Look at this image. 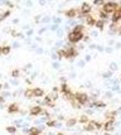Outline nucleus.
<instances>
[{"instance_id":"obj_1","label":"nucleus","mask_w":121,"mask_h":135,"mask_svg":"<svg viewBox=\"0 0 121 135\" xmlns=\"http://www.w3.org/2000/svg\"><path fill=\"white\" fill-rule=\"evenodd\" d=\"M83 33H74V32H69L68 33V36H67V39H68V42L69 43H72V44H76V43H78V42H81L82 39H83Z\"/></svg>"},{"instance_id":"obj_2","label":"nucleus","mask_w":121,"mask_h":135,"mask_svg":"<svg viewBox=\"0 0 121 135\" xmlns=\"http://www.w3.org/2000/svg\"><path fill=\"white\" fill-rule=\"evenodd\" d=\"M78 52L74 47H64L63 48V58H68V59H73L74 57H77Z\"/></svg>"},{"instance_id":"obj_3","label":"nucleus","mask_w":121,"mask_h":135,"mask_svg":"<svg viewBox=\"0 0 121 135\" xmlns=\"http://www.w3.org/2000/svg\"><path fill=\"white\" fill-rule=\"evenodd\" d=\"M74 100L82 106V105H88L90 97H88V95L85 93V92H76V93H74Z\"/></svg>"},{"instance_id":"obj_4","label":"nucleus","mask_w":121,"mask_h":135,"mask_svg":"<svg viewBox=\"0 0 121 135\" xmlns=\"http://www.w3.org/2000/svg\"><path fill=\"white\" fill-rule=\"evenodd\" d=\"M116 7H117V4H116V3L107 2V3H105V4H103V7H102V10H103L106 14H113V12H115Z\"/></svg>"},{"instance_id":"obj_5","label":"nucleus","mask_w":121,"mask_h":135,"mask_svg":"<svg viewBox=\"0 0 121 135\" xmlns=\"http://www.w3.org/2000/svg\"><path fill=\"white\" fill-rule=\"evenodd\" d=\"M101 127H102V124H101V122L90 120V122L86 124L85 130H86V131H93V130H98V129H101Z\"/></svg>"},{"instance_id":"obj_6","label":"nucleus","mask_w":121,"mask_h":135,"mask_svg":"<svg viewBox=\"0 0 121 135\" xmlns=\"http://www.w3.org/2000/svg\"><path fill=\"white\" fill-rule=\"evenodd\" d=\"M92 12V7L88 4V3H83L82 5H81V8H79V13L82 14V15H90V13Z\"/></svg>"},{"instance_id":"obj_7","label":"nucleus","mask_w":121,"mask_h":135,"mask_svg":"<svg viewBox=\"0 0 121 135\" xmlns=\"http://www.w3.org/2000/svg\"><path fill=\"white\" fill-rule=\"evenodd\" d=\"M111 19H112V23H117V22L121 19V5L117 4V7H116V9H115Z\"/></svg>"},{"instance_id":"obj_8","label":"nucleus","mask_w":121,"mask_h":135,"mask_svg":"<svg viewBox=\"0 0 121 135\" xmlns=\"http://www.w3.org/2000/svg\"><path fill=\"white\" fill-rule=\"evenodd\" d=\"M78 13H79V10H77V9H74V8L68 9V10H66V12H64L66 17H67V18H69V19H73V18L78 17Z\"/></svg>"},{"instance_id":"obj_9","label":"nucleus","mask_w":121,"mask_h":135,"mask_svg":"<svg viewBox=\"0 0 121 135\" xmlns=\"http://www.w3.org/2000/svg\"><path fill=\"white\" fill-rule=\"evenodd\" d=\"M113 126H115V121H113V120H107V121L102 125V127H103L105 131H112V130H113Z\"/></svg>"},{"instance_id":"obj_10","label":"nucleus","mask_w":121,"mask_h":135,"mask_svg":"<svg viewBox=\"0 0 121 135\" xmlns=\"http://www.w3.org/2000/svg\"><path fill=\"white\" fill-rule=\"evenodd\" d=\"M42 112H43V109H42L41 106H33V107H30V110H29V114H30L32 116L41 115Z\"/></svg>"},{"instance_id":"obj_11","label":"nucleus","mask_w":121,"mask_h":135,"mask_svg":"<svg viewBox=\"0 0 121 135\" xmlns=\"http://www.w3.org/2000/svg\"><path fill=\"white\" fill-rule=\"evenodd\" d=\"M8 112L9 114H17V112H19V105L18 104H10L9 106H8Z\"/></svg>"},{"instance_id":"obj_12","label":"nucleus","mask_w":121,"mask_h":135,"mask_svg":"<svg viewBox=\"0 0 121 135\" xmlns=\"http://www.w3.org/2000/svg\"><path fill=\"white\" fill-rule=\"evenodd\" d=\"M85 20H86L87 25H90V27H93V25L96 24V19H95L92 15H86V17H85Z\"/></svg>"},{"instance_id":"obj_13","label":"nucleus","mask_w":121,"mask_h":135,"mask_svg":"<svg viewBox=\"0 0 121 135\" xmlns=\"http://www.w3.org/2000/svg\"><path fill=\"white\" fill-rule=\"evenodd\" d=\"M42 127H30L28 131V135H41Z\"/></svg>"},{"instance_id":"obj_14","label":"nucleus","mask_w":121,"mask_h":135,"mask_svg":"<svg viewBox=\"0 0 121 135\" xmlns=\"http://www.w3.org/2000/svg\"><path fill=\"white\" fill-rule=\"evenodd\" d=\"M88 106H91V107H106V104L102 101H93V102L88 104Z\"/></svg>"},{"instance_id":"obj_15","label":"nucleus","mask_w":121,"mask_h":135,"mask_svg":"<svg viewBox=\"0 0 121 135\" xmlns=\"http://www.w3.org/2000/svg\"><path fill=\"white\" fill-rule=\"evenodd\" d=\"M33 93H34V97H42L44 95V91H43V88L37 87V88H33Z\"/></svg>"},{"instance_id":"obj_16","label":"nucleus","mask_w":121,"mask_h":135,"mask_svg":"<svg viewBox=\"0 0 121 135\" xmlns=\"http://www.w3.org/2000/svg\"><path fill=\"white\" fill-rule=\"evenodd\" d=\"M83 30H85V27L82 24H77V25H74L72 32H74V33H83Z\"/></svg>"},{"instance_id":"obj_17","label":"nucleus","mask_w":121,"mask_h":135,"mask_svg":"<svg viewBox=\"0 0 121 135\" xmlns=\"http://www.w3.org/2000/svg\"><path fill=\"white\" fill-rule=\"evenodd\" d=\"M77 119H74V117H72V119H68L67 121H66V125L68 126V127H72V126H74L76 124H77Z\"/></svg>"},{"instance_id":"obj_18","label":"nucleus","mask_w":121,"mask_h":135,"mask_svg":"<svg viewBox=\"0 0 121 135\" xmlns=\"http://www.w3.org/2000/svg\"><path fill=\"white\" fill-rule=\"evenodd\" d=\"M24 96L27 98H33L34 97V93H33V88H27L25 92H24Z\"/></svg>"},{"instance_id":"obj_19","label":"nucleus","mask_w":121,"mask_h":135,"mask_svg":"<svg viewBox=\"0 0 121 135\" xmlns=\"http://www.w3.org/2000/svg\"><path fill=\"white\" fill-rule=\"evenodd\" d=\"M95 27H96V28H98L100 30H103L105 22H103V20H101V19H98V20H96V24H95Z\"/></svg>"},{"instance_id":"obj_20","label":"nucleus","mask_w":121,"mask_h":135,"mask_svg":"<svg viewBox=\"0 0 121 135\" xmlns=\"http://www.w3.org/2000/svg\"><path fill=\"white\" fill-rule=\"evenodd\" d=\"M10 51H12V47H9V46L2 47V54H4V56H8L10 53Z\"/></svg>"},{"instance_id":"obj_21","label":"nucleus","mask_w":121,"mask_h":135,"mask_svg":"<svg viewBox=\"0 0 121 135\" xmlns=\"http://www.w3.org/2000/svg\"><path fill=\"white\" fill-rule=\"evenodd\" d=\"M78 122H81V124H88V122H90V119H88L86 115H82V116L78 119Z\"/></svg>"},{"instance_id":"obj_22","label":"nucleus","mask_w":121,"mask_h":135,"mask_svg":"<svg viewBox=\"0 0 121 135\" xmlns=\"http://www.w3.org/2000/svg\"><path fill=\"white\" fill-rule=\"evenodd\" d=\"M10 15V10H7V12H4V13H0V22H3L5 18H8Z\"/></svg>"},{"instance_id":"obj_23","label":"nucleus","mask_w":121,"mask_h":135,"mask_svg":"<svg viewBox=\"0 0 121 135\" xmlns=\"http://www.w3.org/2000/svg\"><path fill=\"white\" fill-rule=\"evenodd\" d=\"M118 111H110V112H106V117L108 119V120H113V117H115V115L117 114Z\"/></svg>"},{"instance_id":"obj_24","label":"nucleus","mask_w":121,"mask_h":135,"mask_svg":"<svg viewBox=\"0 0 121 135\" xmlns=\"http://www.w3.org/2000/svg\"><path fill=\"white\" fill-rule=\"evenodd\" d=\"M100 18H101V20H103V22H105V20L108 18V14H106V13L101 9V10H100Z\"/></svg>"},{"instance_id":"obj_25","label":"nucleus","mask_w":121,"mask_h":135,"mask_svg":"<svg viewBox=\"0 0 121 135\" xmlns=\"http://www.w3.org/2000/svg\"><path fill=\"white\" fill-rule=\"evenodd\" d=\"M19 75H20V71H19V70H17V68H15V70H13V71H12V77H13V78H18V77H19Z\"/></svg>"},{"instance_id":"obj_26","label":"nucleus","mask_w":121,"mask_h":135,"mask_svg":"<svg viewBox=\"0 0 121 135\" xmlns=\"http://www.w3.org/2000/svg\"><path fill=\"white\" fill-rule=\"evenodd\" d=\"M58 124H57V121L56 120H48L47 121V126L48 127H53V126H57Z\"/></svg>"},{"instance_id":"obj_27","label":"nucleus","mask_w":121,"mask_h":135,"mask_svg":"<svg viewBox=\"0 0 121 135\" xmlns=\"http://www.w3.org/2000/svg\"><path fill=\"white\" fill-rule=\"evenodd\" d=\"M7 131L9 134H15L17 132V126H8L7 127Z\"/></svg>"},{"instance_id":"obj_28","label":"nucleus","mask_w":121,"mask_h":135,"mask_svg":"<svg viewBox=\"0 0 121 135\" xmlns=\"http://www.w3.org/2000/svg\"><path fill=\"white\" fill-rule=\"evenodd\" d=\"M111 76H112V72H111V71H107V72H105V73L102 75L103 78H110Z\"/></svg>"},{"instance_id":"obj_29","label":"nucleus","mask_w":121,"mask_h":135,"mask_svg":"<svg viewBox=\"0 0 121 135\" xmlns=\"http://www.w3.org/2000/svg\"><path fill=\"white\" fill-rule=\"evenodd\" d=\"M115 70H117V64H116V63H111V64H110V71L112 72V71H115Z\"/></svg>"},{"instance_id":"obj_30","label":"nucleus","mask_w":121,"mask_h":135,"mask_svg":"<svg viewBox=\"0 0 121 135\" xmlns=\"http://www.w3.org/2000/svg\"><path fill=\"white\" fill-rule=\"evenodd\" d=\"M93 4H95V5H102V7H103V4H105V3H103V2H98V0H96V2H93Z\"/></svg>"},{"instance_id":"obj_31","label":"nucleus","mask_w":121,"mask_h":135,"mask_svg":"<svg viewBox=\"0 0 121 135\" xmlns=\"http://www.w3.org/2000/svg\"><path fill=\"white\" fill-rule=\"evenodd\" d=\"M51 29H52V30H57V29H58V25H57V24H54V25H52V27H51Z\"/></svg>"},{"instance_id":"obj_32","label":"nucleus","mask_w":121,"mask_h":135,"mask_svg":"<svg viewBox=\"0 0 121 135\" xmlns=\"http://www.w3.org/2000/svg\"><path fill=\"white\" fill-rule=\"evenodd\" d=\"M78 66H79V67H83V66H85V62H83V61L78 62Z\"/></svg>"},{"instance_id":"obj_33","label":"nucleus","mask_w":121,"mask_h":135,"mask_svg":"<svg viewBox=\"0 0 121 135\" xmlns=\"http://www.w3.org/2000/svg\"><path fill=\"white\" fill-rule=\"evenodd\" d=\"M2 96H3V97H7V96H10V93H9V92H4Z\"/></svg>"},{"instance_id":"obj_34","label":"nucleus","mask_w":121,"mask_h":135,"mask_svg":"<svg viewBox=\"0 0 121 135\" xmlns=\"http://www.w3.org/2000/svg\"><path fill=\"white\" fill-rule=\"evenodd\" d=\"M4 100H5V98H4L2 95H0V104H3V102H4Z\"/></svg>"},{"instance_id":"obj_35","label":"nucleus","mask_w":121,"mask_h":135,"mask_svg":"<svg viewBox=\"0 0 121 135\" xmlns=\"http://www.w3.org/2000/svg\"><path fill=\"white\" fill-rule=\"evenodd\" d=\"M54 23H57V25H58V23H61V19H59V18L54 19Z\"/></svg>"},{"instance_id":"obj_36","label":"nucleus","mask_w":121,"mask_h":135,"mask_svg":"<svg viewBox=\"0 0 121 135\" xmlns=\"http://www.w3.org/2000/svg\"><path fill=\"white\" fill-rule=\"evenodd\" d=\"M83 41H85V42H88V41H90V37H87V36L83 37Z\"/></svg>"},{"instance_id":"obj_37","label":"nucleus","mask_w":121,"mask_h":135,"mask_svg":"<svg viewBox=\"0 0 121 135\" xmlns=\"http://www.w3.org/2000/svg\"><path fill=\"white\" fill-rule=\"evenodd\" d=\"M53 67H54V68H58V67H59V63H56V62H54V63H53Z\"/></svg>"},{"instance_id":"obj_38","label":"nucleus","mask_w":121,"mask_h":135,"mask_svg":"<svg viewBox=\"0 0 121 135\" xmlns=\"http://www.w3.org/2000/svg\"><path fill=\"white\" fill-rule=\"evenodd\" d=\"M88 61H91V56H86V62H88Z\"/></svg>"},{"instance_id":"obj_39","label":"nucleus","mask_w":121,"mask_h":135,"mask_svg":"<svg viewBox=\"0 0 121 135\" xmlns=\"http://www.w3.org/2000/svg\"><path fill=\"white\" fill-rule=\"evenodd\" d=\"M3 87H4V88H7V90H8V88H9V83H5V85H3Z\"/></svg>"},{"instance_id":"obj_40","label":"nucleus","mask_w":121,"mask_h":135,"mask_svg":"<svg viewBox=\"0 0 121 135\" xmlns=\"http://www.w3.org/2000/svg\"><path fill=\"white\" fill-rule=\"evenodd\" d=\"M118 88H120L118 86H115V87H112V90H113V91H118Z\"/></svg>"},{"instance_id":"obj_41","label":"nucleus","mask_w":121,"mask_h":135,"mask_svg":"<svg viewBox=\"0 0 121 135\" xmlns=\"http://www.w3.org/2000/svg\"><path fill=\"white\" fill-rule=\"evenodd\" d=\"M27 34H28V36H32V34H33V30H32V29H30V30H28V33H27Z\"/></svg>"},{"instance_id":"obj_42","label":"nucleus","mask_w":121,"mask_h":135,"mask_svg":"<svg viewBox=\"0 0 121 135\" xmlns=\"http://www.w3.org/2000/svg\"><path fill=\"white\" fill-rule=\"evenodd\" d=\"M106 96H107V97H112V93H111V92H107Z\"/></svg>"},{"instance_id":"obj_43","label":"nucleus","mask_w":121,"mask_h":135,"mask_svg":"<svg viewBox=\"0 0 121 135\" xmlns=\"http://www.w3.org/2000/svg\"><path fill=\"white\" fill-rule=\"evenodd\" d=\"M111 51H112V49H111V48H106V52H107V53H110V52H111Z\"/></svg>"},{"instance_id":"obj_44","label":"nucleus","mask_w":121,"mask_h":135,"mask_svg":"<svg viewBox=\"0 0 121 135\" xmlns=\"http://www.w3.org/2000/svg\"><path fill=\"white\" fill-rule=\"evenodd\" d=\"M56 135H64V134H63V132H57Z\"/></svg>"},{"instance_id":"obj_45","label":"nucleus","mask_w":121,"mask_h":135,"mask_svg":"<svg viewBox=\"0 0 121 135\" xmlns=\"http://www.w3.org/2000/svg\"><path fill=\"white\" fill-rule=\"evenodd\" d=\"M2 90H3V85H2V83H0V91H2Z\"/></svg>"},{"instance_id":"obj_46","label":"nucleus","mask_w":121,"mask_h":135,"mask_svg":"<svg viewBox=\"0 0 121 135\" xmlns=\"http://www.w3.org/2000/svg\"><path fill=\"white\" fill-rule=\"evenodd\" d=\"M0 54H2V47H0Z\"/></svg>"}]
</instances>
